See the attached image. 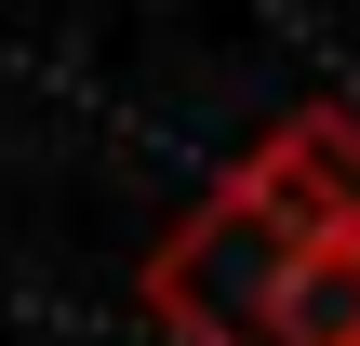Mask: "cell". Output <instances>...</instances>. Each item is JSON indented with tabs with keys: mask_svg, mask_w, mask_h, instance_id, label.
Listing matches in <instances>:
<instances>
[{
	"mask_svg": "<svg viewBox=\"0 0 360 346\" xmlns=\"http://www.w3.org/2000/svg\"><path fill=\"white\" fill-rule=\"evenodd\" d=\"M294 267H307V240L227 173L174 240H160V267H147V320L174 346H281V293H294Z\"/></svg>",
	"mask_w": 360,
	"mask_h": 346,
	"instance_id": "6da1fadb",
	"label": "cell"
},
{
	"mask_svg": "<svg viewBox=\"0 0 360 346\" xmlns=\"http://www.w3.org/2000/svg\"><path fill=\"white\" fill-rule=\"evenodd\" d=\"M240 187H254L294 240H347L360 227V120L347 107H294V120L240 160Z\"/></svg>",
	"mask_w": 360,
	"mask_h": 346,
	"instance_id": "7a4b0ae2",
	"label": "cell"
},
{
	"mask_svg": "<svg viewBox=\"0 0 360 346\" xmlns=\"http://www.w3.org/2000/svg\"><path fill=\"white\" fill-rule=\"evenodd\" d=\"M281 346H360V227L347 240H307V267L281 293Z\"/></svg>",
	"mask_w": 360,
	"mask_h": 346,
	"instance_id": "3957f363",
	"label": "cell"
}]
</instances>
